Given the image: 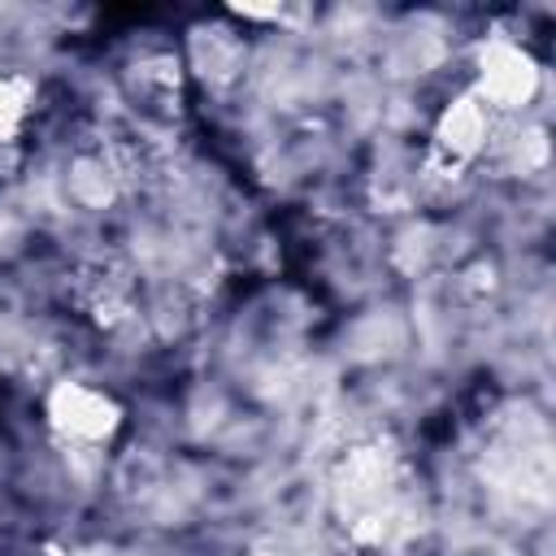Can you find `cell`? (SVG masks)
<instances>
[{"mask_svg": "<svg viewBox=\"0 0 556 556\" xmlns=\"http://www.w3.org/2000/svg\"><path fill=\"white\" fill-rule=\"evenodd\" d=\"M52 413H56L61 430H70V434H78V439H100V434H109V426H113V404H109L104 395L87 391V387H65V391L56 395Z\"/></svg>", "mask_w": 556, "mask_h": 556, "instance_id": "6da1fadb", "label": "cell"}]
</instances>
